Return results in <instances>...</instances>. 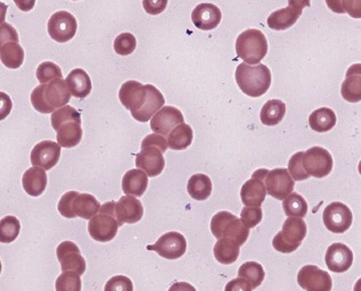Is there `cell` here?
<instances>
[{
    "label": "cell",
    "instance_id": "cell-33",
    "mask_svg": "<svg viewBox=\"0 0 361 291\" xmlns=\"http://www.w3.org/2000/svg\"><path fill=\"white\" fill-rule=\"evenodd\" d=\"M286 114V105L281 100H268L261 109V122L268 127L281 123Z\"/></svg>",
    "mask_w": 361,
    "mask_h": 291
},
{
    "label": "cell",
    "instance_id": "cell-12",
    "mask_svg": "<svg viewBox=\"0 0 361 291\" xmlns=\"http://www.w3.org/2000/svg\"><path fill=\"white\" fill-rule=\"evenodd\" d=\"M148 250H153L161 257L166 259H178L186 253V238L181 233L176 231L161 235L154 244L147 246Z\"/></svg>",
    "mask_w": 361,
    "mask_h": 291
},
{
    "label": "cell",
    "instance_id": "cell-51",
    "mask_svg": "<svg viewBox=\"0 0 361 291\" xmlns=\"http://www.w3.org/2000/svg\"><path fill=\"white\" fill-rule=\"evenodd\" d=\"M329 8L336 14H344L343 0H325Z\"/></svg>",
    "mask_w": 361,
    "mask_h": 291
},
{
    "label": "cell",
    "instance_id": "cell-35",
    "mask_svg": "<svg viewBox=\"0 0 361 291\" xmlns=\"http://www.w3.org/2000/svg\"><path fill=\"white\" fill-rule=\"evenodd\" d=\"M192 129L186 123H181L172 130L168 137L170 149L184 150L190 147L192 142Z\"/></svg>",
    "mask_w": 361,
    "mask_h": 291
},
{
    "label": "cell",
    "instance_id": "cell-3",
    "mask_svg": "<svg viewBox=\"0 0 361 291\" xmlns=\"http://www.w3.org/2000/svg\"><path fill=\"white\" fill-rule=\"evenodd\" d=\"M235 79L244 94L258 98L269 90L271 72L266 65H250L244 62L237 66Z\"/></svg>",
    "mask_w": 361,
    "mask_h": 291
},
{
    "label": "cell",
    "instance_id": "cell-27",
    "mask_svg": "<svg viewBox=\"0 0 361 291\" xmlns=\"http://www.w3.org/2000/svg\"><path fill=\"white\" fill-rule=\"evenodd\" d=\"M66 80L68 88L71 90L72 96L75 98L83 99V98L88 97L92 92V80L89 78L88 73L82 68H75L73 71L70 72Z\"/></svg>",
    "mask_w": 361,
    "mask_h": 291
},
{
    "label": "cell",
    "instance_id": "cell-39",
    "mask_svg": "<svg viewBox=\"0 0 361 291\" xmlns=\"http://www.w3.org/2000/svg\"><path fill=\"white\" fill-rule=\"evenodd\" d=\"M113 47L118 55L121 56L131 55L137 47L136 37L133 36V33H121L116 37Z\"/></svg>",
    "mask_w": 361,
    "mask_h": 291
},
{
    "label": "cell",
    "instance_id": "cell-20",
    "mask_svg": "<svg viewBox=\"0 0 361 291\" xmlns=\"http://www.w3.org/2000/svg\"><path fill=\"white\" fill-rule=\"evenodd\" d=\"M325 262L329 271L334 273H344L353 266V250L341 242L331 244L326 253Z\"/></svg>",
    "mask_w": 361,
    "mask_h": 291
},
{
    "label": "cell",
    "instance_id": "cell-43",
    "mask_svg": "<svg viewBox=\"0 0 361 291\" xmlns=\"http://www.w3.org/2000/svg\"><path fill=\"white\" fill-rule=\"evenodd\" d=\"M262 209L261 207L245 206L240 212V220L249 229L255 228L262 221Z\"/></svg>",
    "mask_w": 361,
    "mask_h": 291
},
{
    "label": "cell",
    "instance_id": "cell-34",
    "mask_svg": "<svg viewBox=\"0 0 361 291\" xmlns=\"http://www.w3.org/2000/svg\"><path fill=\"white\" fill-rule=\"evenodd\" d=\"M0 57H1V63L6 68H13V70L21 68L24 62L23 48L18 42H5L0 48Z\"/></svg>",
    "mask_w": 361,
    "mask_h": 291
},
{
    "label": "cell",
    "instance_id": "cell-26",
    "mask_svg": "<svg viewBox=\"0 0 361 291\" xmlns=\"http://www.w3.org/2000/svg\"><path fill=\"white\" fill-rule=\"evenodd\" d=\"M301 15H302V11L288 6L286 8L279 9V11L271 13L267 20V23L271 30L284 31V30L293 27Z\"/></svg>",
    "mask_w": 361,
    "mask_h": 291
},
{
    "label": "cell",
    "instance_id": "cell-16",
    "mask_svg": "<svg viewBox=\"0 0 361 291\" xmlns=\"http://www.w3.org/2000/svg\"><path fill=\"white\" fill-rule=\"evenodd\" d=\"M290 171L286 168H275L269 171L266 178L267 192L271 197L284 200L294 190V180L290 177Z\"/></svg>",
    "mask_w": 361,
    "mask_h": 291
},
{
    "label": "cell",
    "instance_id": "cell-13",
    "mask_svg": "<svg viewBox=\"0 0 361 291\" xmlns=\"http://www.w3.org/2000/svg\"><path fill=\"white\" fill-rule=\"evenodd\" d=\"M324 224L333 233H344L353 224V215L351 209L340 202L329 204L323 214Z\"/></svg>",
    "mask_w": 361,
    "mask_h": 291
},
{
    "label": "cell",
    "instance_id": "cell-45",
    "mask_svg": "<svg viewBox=\"0 0 361 291\" xmlns=\"http://www.w3.org/2000/svg\"><path fill=\"white\" fill-rule=\"evenodd\" d=\"M105 291L110 290H126L133 291V281L129 278L123 277V275H116V277L111 278L105 285Z\"/></svg>",
    "mask_w": 361,
    "mask_h": 291
},
{
    "label": "cell",
    "instance_id": "cell-54",
    "mask_svg": "<svg viewBox=\"0 0 361 291\" xmlns=\"http://www.w3.org/2000/svg\"><path fill=\"white\" fill-rule=\"evenodd\" d=\"M355 291L361 290V278H360V279L358 280V281H357V283H355Z\"/></svg>",
    "mask_w": 361,
    "mask_h": 291
},
{
    "label": "cell",
    "instance_id": "cell-47",
    "mask_svg": "<svg viewBox=\"0 0 361 291\" xmlns=\"http://www.w3.org/2000/svg\"><path fill=\"white\" fill-rule=\"evenodd\" d=\"M169 0H142V7L149 15L162 14L168 6Z\"/></svg>",
    "mask_w": 361,
    "mask_h": 291
},
{
    "label": "cell",
    "instance_id": "cell-15",
    "mask_svg": "<svg viewBox=\"0 0 361 291\" xmlns=\"http://www.w3.org/2000/svg\"><path fill=\"white\" fill-rule=\"evenodd\" d=\"M298 283L308 291H331L333 287L331 275L314 265H305L300 270Z\"/></svg>",
    "mask_w": 361,
    "mask_h": 291
},
{
    "label": "cell",
    "instance_id": "cell-7",
    "mask_svg": "<svg viewBox=\"0 0 361 291\" xmlns=\"http://www.w3.org/2000/svg\"><path fill=\"white\" fill-rule=\"evenodd\" d=\"M307 235V224L302 218H290L285 221L281 233L275 235L273 246L277 252L290 254L301 246Z\"/></svg>",
    "mask_w": 361,
    "mask_h": 291
},
{
    "label": "cell",
    "instance_id": "cell-8",
    "mask_svg": "<svg viewBox=\"0 0 361 291\" xmlns=\"http://www.w3.org/2000/svg\"><path fill=\"white\" fill-rule=\"evenodd\" d=\"M166 104L162 92L153 85H144L142 97L137 109L131 112L136 121L146 123L152 120Z\"/></svg>",
    "mask_w": 361,
    "mask_h": 291
},
{
    "label": "cell",
    "instance_id": "cell-41",
    "mask_svg": "<svg viewBox=\"0 0 361 291\" xmlns=\"http://www.w3.org/2000/svg\"><path fill=\"white\" fill-rule=\"evenodd\" d=\"M80 274L75 272H63L56 280L57 291H80Z\"/></svg>",
    "mask_w": 361,
    "mask_h": 291
},
{
    "label": "cell",
    "instance_id": "cell-17",
    "mask_svg": "<svg viewBox=\"0 0 361 291\" xmlns=\"http://www.w3.org/2000/svg\"><path fill=\"white\" fill-rule=\"evenodd\" d=\"M61 148L59 142L51 140H44L33 147L30 159L33 166H39L44 170L49 171L59 163L61 157Z\"/></svg>",
    "mask_w": 361,
    "mask_h": 291
},
{
    "label": "cell",
    "instance_id": "cell-14",
    "mask_svg": "<svg viewBox=\"0 0 361 291\" xmlns=\"http://www.w3.org/2000/svg\"><path fill=\"white\" fill-rule=\"evenodd\" d=\"M56 256L62 272H75L80 275L86 272V259L74 242H61L56 248Z\"/></svg>",
    "mask_w": 361,
    "mask_h": 291
},
{
    "label": "cell",
    "instance_id": "cell-29",
    "mask_svg": "<svg viewBox=\"0 0 361 291\" xmlns=\"http://www.w3.org/2000/svg\"><path fill=\"white\" fill-rule=\"evenodd\" d=\"M142 89L144 85L135 80L127 81L121 85L118 92V99L128 111L133 112L137 109L142 97Z\"/></svg>",
    "mask_w": 361,
    "mask_h": 291
},
{
    "label": "cell",
    "instance_id": "cell-46",
    "mask_svg": "<svg viewBox=\"0 0 361 291\" xmlns=\"http://www.w3.org/2000/svg\"><path fill=\"white\" fill-rule=\"evenodd\" d=\"M149 146L160 148L162 150V153H166L168 147H169V142L166 140L164 135L162 137V135L154 132L152 133V135H146L142 142V148L149 147Z\"/></svg>",
    "mask_w": 361,
    "mask_h": 291
},
{
    "label": "cell",
    "instance_id": "cell-28",
    "mask_svg": "<svg viewBox=\"0 0 361 291\" xmlns=\"http://www.w3.org/2000/svg\"><path fill=\"white\" fill-rule=\"evenodd\" d=\"M101 204L92 194H78L72 203V211L78 218L90 220L101 211Z\"/></svg>",
    "mask_w": 361,
    "mask_h": 291
},
{
    "label": "cell",
    "instance_id": "cell-38",
    "mask_svg": "<svg viewBox=\"0 0 361 291\" xmlns=\"http://www.w3.org/2000/svg\"><path fill=\"white\" fill-rule=\"evenodd\" d=\"M21 231V223L15 216H5L0 221V242L11 244L18 238Z\"/></svg>",
    "mask_w": 361,
    "mask_h": 291
},
{
    "label": "cell",
    "instance_id": "cell-48",
    "mask_svg": "<svg viewBox=\"0 0 361 291\" xmlns=\"http://www.w3.org/2000/svg\"><path fill=\"white\" fill-rule=\"evenodd\" d=\"M18 35L16 30L11 25V24L5 23L1 24V44L5 42H18Z\"/></svg>",
    "mask_w": 361,
    "mask_h": 291
},
{
    "label": "cell",
    "instance_id": "cell-56",
    "mask_svg": "<svg viewBox=\"0 0 361 291\" xmlns=\"http://www.w3.org/2000/svg\"><path fill=\"white\" fill-rule=\"evenodd\" d=\"M74 1H77V0H74Z\"/></svg>",
    "mask_w": 361,
    "mask_h": 291
},
{
    "label": "cell",
    "instance_id": "cell-36",
    "mask_svg": "<svg viewBox=\"0 0 361 291\" xmlns=\"http://www.w3.org/2000/svg\"><path fill=\"white\" fill-rule=\"evenodd\" d=\"M283 209L288 218H305L308 213V204L301 194L292 192L283 200Z\"/></svg>",
    "mask_w": 361,
    "mask_h": 291
},
{
    "label": "cell",
    "instance_id": "cell-40",
    "mask_svg": "<svg viewBox=\"0 0 361 291\" xmlns=\"http://www.w3.org/2000/svg\"><path fill=\"white\" fill-rule=\"evenodd\" d=\"M36 77L39 82L47 83L55 79H63V73L59 65L55 63L44 62L37 68Z\"/></svg>",
    "mask_w": 361,
    "mask_h": 291
},
{
    "label": "cell",
    "instance_id": "cell-22",
    "mask_svg": "<svg viewBox=\"0 0 361 291\" xmlns=\"http://www.w3.org/2000/svg\"><path fill=\"white\" fill-rule=\"evenodd\" d=\"M221 18L219 7L210 3L200 4L192 13V23L197 29L203 31L216 29L221 22Z\"/></svg>",
    "mask_w": 361,
    "mask_h": 291
},
{
    "label": "cell",
    "instance_id": "cell-32",
    "mask_svg": "<svg viewBox=\"0 0 361 291\" xmlns=\"http://www.w3.org/2000/svg\"><path fill=\"white\" fill-rule=\"evenodd\" d=\"M187 192L192 199L207 200L212 192V182L205 174H194L187 183Z\"/></svg>",
    "mask_w": 361,
    "mask_h": 291
},
{
    "label": "cell",
    "instance_id": "cell-5",
    "mask_svg": "<svg viewBox=\"0 0 361 291\" xmlns=\"http://www.w3.org/2000/svg\"><path fill=\"white\" fill-rule=\"evenodd\" d=\"M237 56L247 64H259L268 53V42L260 30L249 29L237 37Z\"/></svg>",
    "mask_w": 361,
    "mask_h": 291
},
{
    "label": "cell",
    "instance_id": "cell-23",
    "mask_svg": "<svg viewBox=\"0 0 361 291\" xmlns=\"http://www.w3.org/2000/svg\"><path fill=\"white\" fill-rule=\"evenodd\" d=\"M341 94L349 103L361 101V64H353L348 68Z\"/></svg>",
    "mask_w": 361,
    "mask_h": 291
},
{
    "label": "cell",
    "instance_id": "cell-50",
    "mask_svg": "<svg viewBox=\"0 0 361 291\" xmlns=\"http://www.w3.org/2000/svg\"><path fill=\"white\" fill-rule=\"evenodd\" d=\"M251 283L244 278L238 277L237 279L233 280L228 285H226V290H243V291H251L252 290Z\"/></svg>",
    "mask_w": 361,
    "mask_h": 291
},
{
    "label": "cell",
    "instance_id": "cell-42",
    "mask_svg": "<svg viewBox=\"0 0 361 291\" xmlns=\"http://www.w3.org/2000/svg\"><path fill=\"white\" fill-rule=\"evenodd\" d=\"M303 156H305V153L299 151V153L294 154L288 162V171L296 181H305L310 177L303 165Z\"/></svg>",
    "mask_w": 361,
    "mask_h": 291
},
{
    "label": "cell",
    "instance_id": "cell-37",
    "mask_svg": "<svg viewBox=\"0 0 361 291\" xmlns=\"http://www.w3.org/2000/svg\"><path fill=\"white\" fill-rule=\"evenodd\" d=\"M238 277L247 280L251 283L252 288H258L264 283V270L259 263L246 262L238 270Z\"/></svg>",
    "mask_w": 361,
    "mask_h": 291
},
{
    "label": "cell",
    "instance_id": "cell-55",
    "mask_svg": "<svg viewBox=\"0 0 361 291\" xmlns=\"http://www.w3.org/2000/svg\"><path fill=\"white\" fill-rule=\"evenodd\" d=\"M358 171H359V173H360V175H361V161H360V162H359Z\"/></svg>",
    "mask_w": 361,
    "mask_h": 291
},
{
    "label": "cell",
    "instance_id": "cell-31",
    "mask_svg": "<svg viewBox=\"0 0 361 291\" xmlns=\"http://www.w3.org/2000/svg\"><path fill=\"white\" fill-rule=\"evenodd\" d=\"M309 124H310L311 129L316 132H327L335 127L336 115L333 109H329V107H322V109H316L314 112L311 113Z\"/></svg>",
    "mask_w": 361,
    "mask_h": 291
},
{
    "label": "cell",
    "instance_id": "cell-30",
    "mask_svg": "<svg viewBox=\"0 0 361 291\" xmlns=\"http://www.w3.org/2000/svg\"><path fill=\"white\" fill-rule=\"evenodd\" d=\"M240 244L231 239H218L214 248V257L220 264H233L240 256Z\"/></svg>",
    "mask_w": 361,
    "mask_h": 291
},
{
    "label": "cell",
    "instance_id": "cell-6",
    "mask_svg": "<svg viewBox=\"0 0 361 291\" xmlns=\"http://www.w3.org/2000/svg\"><path fill=\"white\" fill-rule=\"evenodd\" d=\"M211 233L216 239L228 238L243 246L249 238L250 229L231 213L219 212L211 220Z\"/></svg>",
    "mask_w": 361,
    "mask_h": 291
},
{
    "label": "cell",
    "instance_id": "cell-24",
    "mask_svg": "<svg viewBox=\"0 0 361 291\" xmlns=\"http://www.w3.org/2000/svg\"><path fill=\"white\" fill-rule=\"evenodd\" d=\"M44 171L46 170L39 166H33L25 171L22 177V185L29 196L39 197L44 194L48 182L47 174Z\"/></svg>",
    "mask_w": 361,
    "mask_h": 291
},
{
    "label": "cell",
    "instance_id": "cell-21",
    "mask_svg": "<svg viewBox=\"0 0 361 291\" xmlns=\"http://www.w3.org/2000/svg\"><path fill=\"white\" fill-rule=\"evenodd\" d=\"M144 216V207L140 200L135 196L126 194L118 199L116 203V218L118 224L122 227L123 224H135L140 222Z\"/></svg>",
    "mask_w": 361,
    "mask_h": 291
},
{
    "label": "cell",
    "instance_id": "cell-25",
    "mask_svg": "<svg viewBox=\"0 0 361 291\" xmlns=\"http://www.w3.org/2000/svg\"><path fill=\"white\" fill-rule=\"evenodd\" d=\"M148 187V175L145 171L133 168L128 171L122 178V190L126 194L142 197Z\"/></svg>",
    "mask_w": 361,
    "mask_h": 291
},
{
    "label": "cell",
    "instance_id": "cell-2",
    "mask_svg": "<svg viewBox=\"0 0 361 291\" xmlns=\"http://www.w3.org/2000/svg\"><path fill=\"white\" fill-rule=\"evenodd\" d=\"M51 127L56 131L57 142L62 147L73 148L82 139L81 115L70 105L59 107L51 113Z\"/></svg>",
    "mask_w": 361,
    "mask_h": 291
},
{
    "label": "cell",
    "instance_id": "cell-44",
    "mask_svg": "<svg viewBox=\"0 0 361 291\" xmlns=\"http://www.w3.org/2000/svg\"><path fill=\"white\" fill-rule=\"evenodd\" d=\"M78 194H79V192H68L66 194H63L61 199H59L57 209H59V214L62 215L63 218H77L73 211H72V203H73L74 198L77 197Z\"/></svg>",
    "mask_w": 361,
    "mask_h": 291
},
{
    "label": "cell",
    "instance_id": "cell-10",
    "mask_svg": "<svg viewBox=\"0 0 361 291\" xmlns=\"http://www.w3.org/2000/svg\"><path fill=\"white\" fill-rule=\"evenodd\" d=\"M269 171L260 168L255 171L240 189V199L245 206L260 207L266 199V178Z\"/></svg>",
    "mask_w": 361,
    "mask_h": 291
},
{
    "label": "cell",
    "instance_id": "cell-19",
    "mask_svg": "<svg viewBox=\"0 0 361 291\" xmlns=\"http://www.w3.org/2000/svg\"><path fill=\"white\" fill-rule=\"evenodd\" d=\"M163 154L164 153H162L160 148L153 146L142 148V151L137 154V168L145 171L149 178L160 175L166 168V159L163 157Z\"/></svg>",
    "mask_w": 361,
    "mask_h": 291
},
{
    "label": "cell",
    "instance_id": "cell-18",
    "mask_svg": "<svg viewBox=\"0 0 361 291\" xmlns=\"http://www.w3.org/2000/svg\"><path fill=\"white\" fill-rule=\"evenodd\" d=\"M184 123V115L173 106H163L152 118L151 129L153 132L169 137L170 132L179 124Z\"/></svg>",
    "mask_w": 361,
    "mask_h": 291
},
{
    "label": "cell",
    "instance_id": "cell-4",
    "mask_svg": "<svg viewBox=\"0 0 361 291\" xmlns=\"http://www.w3.org/2000/svg\"><path fill=\"white\" fill-rule=\"evenodd\" d=\"M120 228L116 218V203L104 204L101 211L89 220L88 233L98 242H109L116 238Z\"/></svg>",
    "mask_w": 361,
    "mask_h": 291
},
{
    "label": "cell",
    "instance_id": "cell-11",
    "mask_svg": "<svg viewBox=\"0 0 361 291\" xmlns=\"http://www.w3.org/2000/svg\"><path fill=\"white\" fill-rule=\"evenodd\" d=\"M303 165L310 177L322 179L332 172L334 162L329 151L322 147H312L305 151Z\"/></svg>",
    "mask_w": 361,
    "mask_h": 291
},
{
    "label": "cell",
    "instance_id": "cell-9",
    "mask_svg": "<svg viewBox=\"0 0 361 291\" xmlns=\"http://www.w3.org/2000/svg\"><path fill=\"white\" fill-rule=\"evenodd\" d=\"M48 33L55 42L66 44L75 36L78 30L77 18L71 13L59 11L51 15L47 24Z\"/></svg>",
    "mask_w": 361,
    "mask_h": 291
},
{
    "label": "cell",
    "instance_id": "cell-52",
    "mask_svg": "<svg viewBox=\"0 0 361 291\" xmlns=\"http://www.w3.org/2000/svg\"><path fill=\"white\" fill-rule=\"evenodd\" d=\"M14 3L22 12H30L36 5V0H14Z\"/></svg>",
    "mask_w": 361,
    "mask_h": 291
},
{
    "label": "cell",
    "instance_id": "cell-53",
    "mask_svg": "<svg viewBox=\"0 0 361 291\" xmlns=\"http://www.w3.org/2000/svg\"><path fill=\"white\" fill-rule=\"evenodd\" d=\"M310 0H288V6L302 11L305 7H310Z\"/></svg>",
    "mask_w": 361,
    "mask_h": 291
},
{
    "label": "cell",
    "instance_id": "cell-1",
    "mask_svg": "<svg viewBox=\"0 0 361 291\" xmlns=\"http://www.w3.org/2000/svg\"><path fill=\"white\" fill-rule=\"evenodd\" d=\"M71 90L66 80L55 79L42 83L33 89L31 104L37 112L42 114L54 113L59 107L66 106L71 99Z\"/></svg>",
    "mask_w": 361,
    "mask_h": 291
},
{
    "label": "cell",
    "instance_id": "cell-49",
    "mask_svg": "<svg viewBox=\"0 0 361 291\" xmlns=\"http://www.w3.org/2000/svg\"><path fill=\"white\" fill-rule=\"evenodd\" d=\"M345 13L353 18H361V0H343Z\"/></svg>",
    "mask_w": 361,
    "mask_h": 291
}]
</instances>
